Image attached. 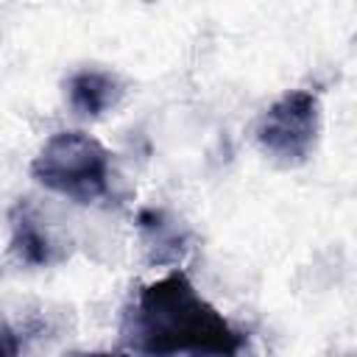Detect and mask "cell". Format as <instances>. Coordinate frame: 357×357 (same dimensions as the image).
Masks as SVG:
<instances>
[{
	"mask_svg": "<svg viewBox=\"0 0 357 357\" xmlns=\"http://www.w3.org/2000/svg\"><path fill=\"white\" fill-rule=\"evenodd\" d=\"M70 106L84 117H100L120 100V81L103 70H78L67 81Z\"/></svg>",
	"mask_w": 357,
	"mask_h": 357,
	"instance_id": "cell-4",
	"label": "cell"
},
{
	"mask_svg": "<svg viewBox=\"0 0 357 357\" xmlns=\"http://www.w3.org/2000/svg\"><path fill=\"white\" fill-rule=\"evenodd\" d=\"M109 151L84 131H59L53 134L31 162V176L75 201V204H95L109 192Z\"/></svg>",
	"mask_w": 357,
	"mask_h": 357,
	"instance_id": "cell-2",
	"label": "cell"
},
{
	"mask_svg": "<svg viewBox=\"0 0 357 357\" xmlns=\"http://www.w3.org/2000/svg\"><path fill=\"white\" fill-rule=\"evenodd\" d=\"M11 245L17 251V257L25 265H47L53 257V243L50 237L42 231L39 220L33 218L28 204H17L11 212Z\"/></svg>",
	"mask_w": 357,
	"mask_h": 357,
	"instance_id": "cell-5",
	"label": "cell"
},
{
	"mask_svg": "<svg viewBox=\"0 0 357 357\" xmlns=\"http://www.w3.org/2000/svg\"><path fill=\"white\" fill-rule=\"evenodd\" d=\"M126 343L142 357H237L245 337L184 271H170L139 290L126 321Z\"/></svg>",
	"mask_w": 357,
	"mask_h": 357,
	"instance_id": "cell-1",
	"label": "cell"
},
{
	"mask_svg": "<svg viewBox=\"0 0 357 357\" xmlns=\"http://www.w3.org/2000/svg\"><path fill=\"white\" fill-rule=\"evenodd\" d=\"M17 335L11 329V324H3V357H17Z\"/></svg>",
	"mask_w": 357,
	"mask_h": 357,
	"instance_id": "cell-6",
	"label": "cell"
},
{
	"mask_svg": "<svg viewBox=\"0 0 357 357\" xmlns=\"http://www.w3.org/2000/svg\"><path fill=\"white\" fill-rule=\"evenodd\" d=\"M321 131L318 95L307 89H290L273 100L257 123L259 148L284 167L307 162Z\"/></svg>",
	"mask_w": 357,
	"mask_h": 357,
	"instance_id": "cell-3",
	"label": "cell"
},
{
	"mask_svg": "<svg viewBox=\"0 0 357 357\" xmlns=\"http://www.w3.org/2000/svg\"><path fill=\"white\" fill-rule=\"evenodd\" d=\"M70 357H126V354H114V351H84V354H70Z\"/></svg>",
	"mask_w": 357,
	"mask_h": 357,
	"instance_id": "cell-7",
	"label": "cell"
}]
</instances>
